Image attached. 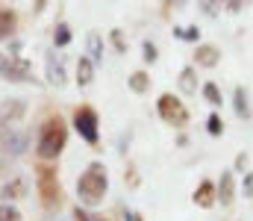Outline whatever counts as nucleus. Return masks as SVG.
<instances>
[{
	"label": "nucleus",
	"instance_id": "1",
	"mask_svg": "<svg viewBox=\"0 0 253 221\" xmlns=\"http://www.w3.org/2000/svg\"><path fill=\"white\" fill-rule=\"evenodd\" d=\"M106 189H109V177H106V168L100 162H91L85 168V174L77 180V195L85 207H97L106 198Z\"/></svg>",
	"mask_w": 253,
	"mask_h": 221
},
{
	"label": "nucleus",
	"instance_id": "2",
	"mask_svg": "<svg viewBox=\"0 0 253 221\" xmlns=\"http://www.w3.org/2000/svg\"><path fill=\"white\" fill-rule=\"evenodd\" d=\"M65 139H68V133H65L62 118L59 115L47 118V124L42 127V139H39V156L42 159H56L65 147Z\"/></svg>",
	"mask_w": 253,
	"mask_h": 221
},
{
	"label": "nucleus",
	"instance_id": "3",
	"mask_svg": "<svg viewBox=\"0 0 253 221\" xmlns=\"http://www.w3.org/2000/svg\"><path fill=\"white\" fill-rule=\"evenodd\" d=\"M36 183H39V192H42L44 207H56L59 204V180H56V171L50 165H39L36 168Z\"/></svg>",
	"mask_w": 253,
	"mask_h": 221
},
{
	"label": "nucleus",
	"instance_id": "4",
	"mask_svg": "<svg viewBox=\"0 0 253 221\" xmlns=\"http://www.w3.org/2000/svg\"><path fill=\"white\" fill-rule=\"evenodd\" d=\"M74 127H77V133H80L88 145L97 142V112H94L91 106H80V109L74 112Z\"/></svg>",
	"mask_w": 253,
	"mask_h": 221
},
{
	"label": "nucleus",
	"instance_id": "5",
	"mask_svg": "<svg viewBox=\"0 0 253 221\" xmlns=\"http://www.w3.org/2000/svg\"><path fill=\"white\" fill-rule=\"evenodd\" d=\"M0 77L9 80V83H24V80L33 77V68L21 56H6V59H0Z\"/></svg>",
	"mask_w": 253,
	"mask_h": 221
},
{
	"label": "nucleus",
	"instance_id": "6",
	"mask_svg": "<svg viewBox=\"0 0 253 221\" xmlns=\"http://www.w3.org/2000/svg\"><path fill=\"white\" fill-rule=\"evenodd\" d=\"M159 115L168 121V124H186L189 121V112H186V106L174 97V94H162L159 97Z\"/></svg>",
	"mask_w": 253,
	"mask_h": 221
},
{
	"label": "nucleus",
	"instance_id": "7",
	"mask_svg": "<svg viewBox=\"0 0 253 221\" xmlns=\"http://www.w3.org/2000/svg\"><path fill=\"white\" fill-rule=\"evenodd\" d=\"M24 109H27V106H24V100H18V97H15V100H6V103L0 106V136L6 133V127H9V133H12V127L21 121Z\"/></svg>",
	"mask_w": 253,
	"mask_h": 221
},
{
	"label": "nucleus",
	"instance_id": "8",
	"mask_svg": "<svg viewBox=\"0 0 253 221\" xmlns=\"http://www.w3.org/2000/svg\"><path fill=\"white\" fill-rule=\"evenodd\" d=\"M215 195H218V201H221L224 207L233 204V198H236V183H233V174H230V171L221 174V183L215 186Z\"/></svg>",
	"mask_w": 253,
	"mask_h": 221
},
{
	"label": "nucleus",
	"instance_id": "9",
	"mask_svg": "<svg viewBox=\"0 0 253 221\" xmlns=\"http://www.w3.org/2000/svg\"><path fill=\"white\" fill-rule=\"evenodd\" d=\"M194 59H197V65H203V68H215L218 59H221V53H218V47H212V44H200L197 53H194Z\"/></svg>",
	"mask_w": 253,
	"mask_h": 221
},
{
	"label": "nucleus",
	"instance_id": "10",
	"mask_svg": "<svg viewBox=\"0 0 253 221\" xmlns=\"http://www.w3.org/2000/svg\"><path fill=\"white\" fill-rule=\"evenodd\" d=\"M215 201H218V195H215V183L203 180V183L197 186V192H194V204H197V207H212Z\"/></svg>",
	"mask_w": 253,
	"mask_h": 221
},
{
	"label": "nucleus",
	"instance_id": "11",
	"mask_svg": "<svg viewBox=\"0 0 253 221\" xmlns=\"http://www.w3.org/2000/svg\"><path fill=\"white\" fill-rule=\"evenodd\" d=\"M91 80H94V62L88 56H80V62H77V83L88 86Z\"/></svg>",
	"mask_w": 253,
	"mask_h": 221
},
{
	"label": "nucleus",
	"instance_id": "12",
	"mask_svg": "<svg viewBox=\"0 0 253 221\" xmlns=\"http://www.w3.org/2000/svg\"><path fill=\"white\" fill-rule=\"evenodd\" d=\"M15 21H18V18H15L12 9H0V42L15 33Z\"/></svg>",
	"mask_w": 253,
	"mask_h": 221
},
{
	"label": "nucleus",
	"instance_id": "13",
	"mask_svg": "<svg viewBox=\"0 0 253 221\" xmlns=\"http://www.w3.org/2000/svg\"><path fill=\"white\" fill-rule=\"evenodd\" d=\"M47 80L53 86H65V71H62V62H56L53 56H47Z\"/></svg>",
	"mask_w": 253,
	"mask_h": 221
},
{
	"label": "nucleus",
	"instance_id": "14",
	"mask_svg": "<svg viewBox=\"0 0 253 221\" xmlns=\"http://www.w3.org/2000/svg\"><path fill=\"white\" fill-rule=\"evenodd\" d=\"M147 86H150V77H147L144 71H135L132 77H129V88H132V91L141 94V91H147Z\"/></svg>",
	"mask_w": 253,
	"mask_h": 221
},
{
	"label": "nucleus",
	"instance_id": "15",
	"mask_svg": "<svg viewBox=\"0 0 253 221\" xmlns=\"http://www.w3.org/2000/svg\"><path fill=\"white\" fill-rule=\"evenodd\" d=\"M180 88H183L186 94H194V91H197V83H194V71H191V68H186V71L180 74Z\"/></svg>",
	"mask_w": 253,
	"mask_h": 221
},
{
	"label": "nucleus",
	"instance_id": "16",
	"mask_svg": "<svg viewBox=\"0 0 253 221\" xmlns=\"http://www.w3.org/2000/svg\"><path fill=\"white\" fill-rule=\"evenodd\" d=\"M203 97H206V100H209V103H212V106H218V103H221V100H224V97H221V91H218V86H215V83H206V86H203Z\"/></svg>",
	"mask_w": 253,
	"mask_h": 221
},
{
	"label": "nucleus",
	"instance_id": "17",
	"mask_svg": "<svg viewBox=\"0 0 253 221\" xmlns=\"http://www.w3.org/2000/svg\"><path fill=\"white\" fill-rule=\"evenodd\" d=\"M24 195V180H12L9 186H3V198H21Z\"/></svg>",
	"mask_w": 253,
	"mask_h": 221
},
{
	"label": "nucleus",
	"instance_id": "18",
	"mask_svg": "<svg viewBox=\"0 0 253 221\" xmlns=\"http://www.w3.org/2000/svg\"><path fill=\"white\" fill-rule=\"evenodd\" d=\"M236 112L242 118L248 115V94H245V88H236Z\"/></svg>",
	"mask_w": 253,
	"mask_h": 221
},
{
	"label": "nucleus",
	"instance_id": "19",
	"mask_svg": "<svg viewBox=\"0 0 253 221\" xmlns=\"http://www.w3.org/2000/svg\"><path fill=\"white\" fill-rule=\"evenodd\" d=\"M0 221H21V213L9 204H0Z\"/></svg>",
	"mask_w": 253,
	"mask_h": 221
},
{
	"label": "nucleus",
	"instance_id": "20",
	"mask_svg": "<svg viewBox=\"0 0 253 221\" xmlns=\"http://www.w3.org/2000/svg\"><path fill=\"white\" fill-rule=\"evenodd\" d=\"M53 42H56L59 47L71 42V33H68V27H65V24H59V27H56V33H53Z\"/></svg>",
	"mask_w": 253,
	"mask_h": 221
},
{
	"label": "nucleus",
	"instance_id": "21",
	"mask_svg": "<svg viewBox=\"0 0 253 221\" xmlns=\"http://www.w3.org/2000/svg\"><path fill=\"white\" fill-rule=\"evenodd\" d=\"M88 47H91V62H94V59H100V39H97V33H91V36H88Z\"/></svg>",
	"mask_w": 253,
	"mask_h": 221
},
{
	"label": "nucleus",
	"instance_id": "22",
	"mask_svg": "<svg viewBox=\"0 0 253 221\" xmlns=\"http://www.w3.org/2000/svg\"><path fill=\"white\" fill-rule=\"evenodd\" d=\"M206 124H209V133H212V136H221V133H224V124H221V118H218V115H209V121H206Z\"/></svg>",
	"mask_w": 253,
	"mask_h": 221
},
{
	"label": "nucleus",
	"instance_id": "23",
	"mask_svg": "<svg viewBox=\"0 0 253 221\" xmlns=\"http://www.w3.org/2000/svg\"><path fill=\"white\" fill-rule=\"evenodd\" d=\"M177 36H180V39H186V42H197L200 30H194V27H183V30H177Z\"/></svg>",
	"mask_w": 253,
	"mask_h": 221
},
{
	"label": "nucleus",
	"instance_id": "24",
	"mask_svg": "<svg viewBox=\"0 0 253 221\" xmlns=\"http://www.w3.org/2000/svg\"><path fill=\"white\" fill-rule=\"evenodd\" d=\"M144 62H156V47L150 42H144Z\"/></svg>",
	"mask_w": 253,
	"mask_h": 221
},
{
	"label": "nucleus",
	"instance_id": "25",
	"mask_svg": "<svg viewBox=\"0 0 253 221\" xmlns=\"http://www.w3.org/2000/svg\"><path fill=\"white\" fill-rule=\"evenodd\" d=\"M74 219H77V221H88V216H85V213L77 207V210H74Z\"/></svg>",
	"mask_w": 253,
	"mask_h": 221
},
{
	"label": "nucleus",
	"instance_id": "26",
	"mask_svg": "<svg viewBox=\"0 0 253 221\" xmlns=\"http://www.w3.org/2000/svg\"><path fill=\"white\" fill-rule=\"evenodd\" d=\"M245 192H248V195H253V177H248V183H245Z\"/></svg>",
	"mask_w": 253,
	"mask_h": 221
},
{
	"label": "nucleus",
	"instance_id": "27",
	"mask_svg": "<svg viewBox=\"0 0 253 221\" xmlns=\"http://www.w3.org/2000/svg\"><path fill=\"white\" fill-rule=\"evenodd\" d=\"M135 221H141V219H135Z\"/></svg>",
	"mask_w": 253,
	"mask_h": 221
}]
</instances>
